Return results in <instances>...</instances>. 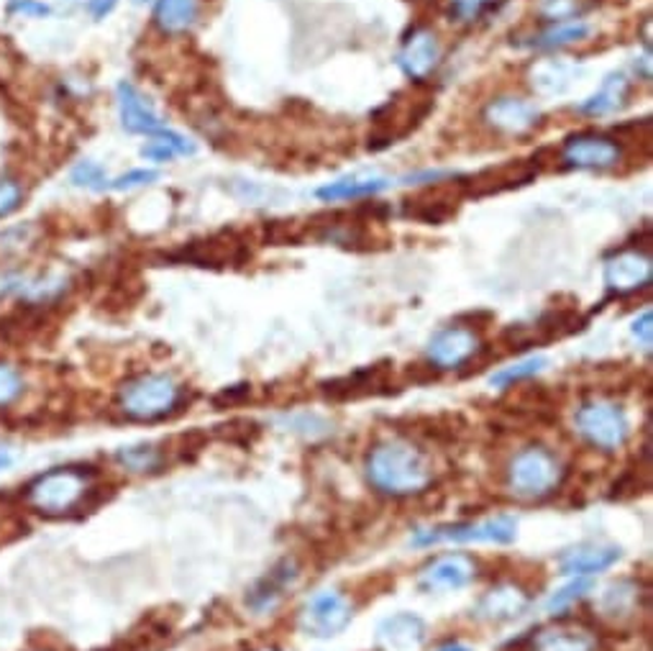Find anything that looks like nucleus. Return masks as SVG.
Instances as JSON below:
<instances>
[{"mask_svg": "<svg viewBox=\"0 0 653 651\" xmlns=\"http://www.w3.org/2000/svg\"><path fill=\"white\" fill-rule=\"evenodd\" d=\"M602 278L609 295H633L651 285L653 259L641 249H620L605 259Z\"/></svg>", "mask_w": 653, "mask_h": 651, "instance_id": "nucleus-9", "label": "nucleus"}, {"mask_svg": "<svg viewBox=\"0 0 653 651\" xmlns=\"http://www.w3.org/2000/svg\"><path fill=\"white\" fill-rule=\"evenodd\" d=\"M518 533V520L510 516H497L488 520H464V524L423 528L412 537L416 546H431L454 541V544H510Z\"/></svg>", "mask_w": 653, "mask_h": 651, "instance_id": "nucleus-6", "label": "nucleus"}, {"mask_svg": "<svg viewBox=\"0 0 653 651\" xmlns=\"http://www.w3.org/2000/svg\"><path fill=\"white\" fill-rule=\"evenodd\" d=\"M477 564L467 554H444L428 562L418 575L420 590L426 592H452L461 590L475 580Z\"/></svg>", "mask_w": 653, "mask_h": 651, "instance_id": "nucleus-15", "label": "nucleus"}, {"mask_svg": "<svg viewBox=\"0 0 653 651\" xmlns=\"http://www.w3.org/2000/svg\"><path fill=\"white\" fill-rule=\"evenodd\" d=\"M93 490V472L79 467H57L26 484L24 501L41 516L60 518L77 511Z\"/></svg>", "mask_w": 653, "mask_h": 651, "instance_id": "nucleus-2", "label": "nucleus"}, {"mask_svg": "<svg viewBox=\"0 0 653 651\" xmlns=\"http://www.w3.org/2000/svg\"><path fill=\"white\" fill-rule=\"evenodd\" d=\"M352 618L354 605L344 592L321 590L300 607L297 624H300L303 634L313 636V639H333L352 624Z\"/></svg>", "mask_w": 653, "mask_h": 651, "instance_id": "nucleus-7", "label": "nucleus"}, {"mask_svg": "<svg viewBox=\"0 0 653 651\" xmlns=\"http://www.w3.org/2000/svg\"><path fill=\"white\" fill-rule=\"evenodd\" d=\"M13 465V452L5 444H0V472H5Z\"/></svg>", "mask_w": 653, "mask_h": 651, "instance_id": "nucleus-43", "label": "nucleus"}, {"mask_svg": "<svg viewBox=\"0 0 653 651\" xmlns=\"http://www.w3.org/2000/svg\"><path fill=\"white\" fill-rule=\"evenodd\" d=\"M582 329V318L577 316V310H549L535 318L533 323H518L503 334V342L510 349H531V346L549 344L554 339H562L566 334H575Z\"/></svg>", "mask_w": 653, "mask_h": 651, "instance_id": "nucleus-8", "label": "nucleus"}, {"mask_svg": "<svg viewBox=\"0 0 653 651\" xmlns=\"http://www.w3.org/2000/svg\"><path fill=\"white\" fill-rule=\"evenodd\" d=\"M620 159V144L602 134H575L562 147V162L575 170H609Z\"/></svg>", "mask_w": 653, "mask_h": 651, "instance_id": "nucleus-11", "label": "nucleus"}, {"mask_svg": "<svg viewBox=\"0 0 653 651\" xmlns=\"http://www.w3.org/2000/svg\"><path fill=\"white\" fill-rule=\"evenodd\" d=\"M367 480L377 493L390 498L420 495L435 480L433 462L412 441L390 439L377 444L367 457Z\"/></svg>", "mask_w": 653, "mask_h": 651, "instance_id": "nucleus-1", "label": "nucleus"}, {"mask_svg": "<svg viewBox=\"0 0 653 651\" xmlns=\"http://www.w3.org/2000/svg\"><path fill=\"white\" fill-rule=\"evenodd\" d=\"M456 195H444V191L420 193L418 198L405 200L403 216L405 219H416L423 223H444L456 213Z\"/></svg>", "mask_w": 653, "mask_h": 651, "instance_id": "nucleus-25", "label": "nucleus"}, {"mask_svg": "<svg viewBox=\"0 0 653 651\" xmlns=\"http://www.w3.org/2000/svg\"><path fill=\"white\" fill-rule=\"evenodd\" d=\"M528 651H597V636L582 626H549L531 639Z\"/></svg>", "mask_w": 653, "mask_h": 651, "instance_id": "nucleus-21", "label": "nucleus"}, {"mask_svg": "<svg viewBox=\"0 0 653 651\" xmlns=\"http://www.w3.org/2000/svg\"><path fill=\"white\" fill-rule=\"evenodd\" d=\"M590 24H582V21H575V24H558L549 32H543L539 36H533V41H526V47H539V49H562L569 45H577L590 36Z\"/></svg>", "mask_w": 653, "mask_h": 651, "instance_id": "nucleus-31", "label": "nucleus"}, {"mask_svg": "<svg viewBox=\"0 0 653 651\" xmlns=\"http://www.w3.org/2000/svg\"><path fill=\"white\" fill-rule=\"evenodd\" d=\"M195 151H198V147H195L187 136L164 128V132L151 136L149 144H144L141 155L147 157L149 162L164 164V162H172V159H177V157H190V155H195Z\"/></svg>", "mask_w": 653, "mask_h": 651, "instance_id": "nucleus-27", "label": "nucleus"}, {"mask_svg": "<svg viewBox=\"0 0 653 651\" xmlns=\"http://www.w3.org/2000/svg\"><path fill=\"white\" fill-rule=\"evenodd\" d=\"M115 106H119V119L121 126L128 134H141V136H155L164 132V121L159 119L157 108L151 106V100L144 93L123 79L115 85Z\"/></svg>", "mask_w": 653, "mask_h": 651, "instance_id": "nucleus-14", "label": "nucleus"}, {"mask_svg": "<svg viewBox=\"0 0 653 651\" xmlns=\"http://www.w3.org/2000/svg\"><path fill=\"white\" fill-rule=\"evenodd\" d=\"M535 175H539V170H533L531 164H526V162L503 164V168L484 170V172H479V175L471 177L467 183V195L484 198V195L513 191V187L528 185Z\"/></svg>", "mask_w": 653, "mask_h": 651, "instance_id": "nucleus-20", "label": "nucleus"}, {"mask_svg": "<svg viewBox=\"0 0 653 651\" xmlns=\"http://www.w3.org/2000/svg\"><path fill=\"white\" fill-rule=\"evenodd\" d=\"M571 88V67L566 62H541L533 67V90L541 96H562Z\"/></svg>", "mask_w": 653, "mask_h": 651, "instance_id": "nucleus-29", "label": "nucleus"}, {"mask_svg": "<svg viewBox=\"0 0 653 651\" xmlns=\"http://www.w3.org/2000/svg\"><path fill=\"white\" fill-rule=\"evenodd\" d=\"M482 121L492 128V132H500L507 136H520V134H528L531 128L539 126L541 111H539V106L531 103V100L503 96V98L490 100V103L484 106Z\"/></svg>", "mask_w": 653, "mask_h": 651, "instance_id": "nucleus-12", "label": "nucleus"}, {"mask_svg": "<svg viewBox=\"0 0 653 651\" xmlns=\"http://www.w3.org/2000/svg\"><path fill=\"white\" fill-rule=\"evenodd\" d=\"M441 62V41L431 28H412L408 39L403 41L401 52H397V67L403 70L405 77L412 83H423L435 72Z\"/></svg>", "mask_w": 653, "mask_h": 651, "instance_id": "nucleus-13", "label": "nucleus"}, {"mask_svg": "<svg viewBox=\"0 0 653 651\" xmlns=\"http://www.w3.org/2000/svg\"><path fill=\"white\" fill-rule=\"evenodd\" d=\"M261 651H285V649H261Z\"/></svg>", "mask_w": 653, "mask_h": 651, "instance_id": "nucleus-45", "label": "nucleus"}, {"mask_svg": "<svg viewBox=\"0 0 653 651\" xmlns=\"http://www.w3.org/2000/svg\"><path fill=\"white\" fill-rule=\"evenodd\" d=\"M382 385H384V370H382V367H369V370L354 372L344 380L329 382V385H325V395L344 401V397L369 395V393H374V388H382Z\"/></svg>", "mask_w": 653, "mask_h": 651, "instance_id": "nucleus-28", "label": "nucleus"}, {"mask_svg": "<svg viewBox=\"0 0 653 651\" xmlns=\"http://www.w3.org/2000/svg\"><path fill=\"white\" fill-rule=\"evenodd\" d=\"M295 580H297V564L293 560H282L278 567L264 577V580L257 582V588L249 592L246 603H249L251 611L257 613L272 611V607L282 600V595H285V590L293 588Z\"/></svg>", "mask_w": 653, "mask_h": 651, "instance_id": "nucleus-22", "label": "nucleus"}, {"mask_svg": "<svg viewBox=\"0 0 653 651\" xmlns=\"http://www.w3.org/2000/svg\"><path fill=\"white\" fill-rule=\"evenodd\" d=\"M564 480V465L546 446H526L510 459L505 484L515 501L533 503L554 495Z\"/></svg>", "mask_w": 653, "mask_h": 651, "instance_id": "nucleus-4", "label": "nucleus"}, {"mask_svg": "<svg viewBox=\"0 0 653 651\" xmlns=\"http://www.w3.org/2000/svg\"><path fill=\"white\" fill-rule=\"evenodd\" d=\"M200 19V0H157L155 24L164 36L187 34Z\"/></svg>", "mask_w": 653, "mask_h": 651, "instance_id": "nucleus-24", "label": "nucleus"}, {"mask_svg": "<svg viewBox=\"0 0 653 651\" xmlns=\"http://www.w3.org/2000/svg\"><path fill=\"white\" fill-rule=\"evenodd\" d=\"M479 346H482V342H479V334L475 329H467V326H446V329L435 331L431 336V342L426 346V357L428 365L441 372L459 370V367H464L475 357Z\"/></svg>", "mask_w": 653, "mask_h": 651, "instance_id": "nucleus-10", "label": "nucleus"}, {"mask_svg": "<svg viewBox=\"0 0 653 651\" xmlns=\"http://www.w3.org/2000/svg\"><path fill=\"white\" fill-rule=\"evenodd\" d=\"M590 590H592L590 577H575V580H571L569 585H564L562 590L554 592V595L549 598L546 611H549V613H558V611H564V607H569L571 603H577V600L582 598L584 592H590Z\"/></svg>", "mask_w": 653, "mask_h": 651, "instance_id": "nucleus-36", "label": "nucleus"}, {"mask_svg": "<svg viewBox=\"0 0 653 651\" xmlns=\"http://www.w3.org/2000/svg\"><path fill=\"white\" fill-rule=\"evenodd\" d=\"M9 13L16 19H47L52 9L41 0H11Z\"/></svg>", "mask_w": 653, "mask_h": 651, "instance_id": "nucleus-39", "label": "nucleus"}, {"mask_svg": "<svg viewBox=\"0 0 653 651\" xmlns=\"http://www.w3.org/2000/svg\"><path fill=\"white\" fill-rule=\"evenodd\" d=\"M183 403V385L164 372H149L123 382L119 390V410L131 421L151 423L172 416Z\"/></svg>", "mask_w": 653, "mask_h": 651, "instance_id": "nucleus-3", "label": "nucleus"}, {"mask_svg": "<svg viewBox=\"0 0 653 651\" xmlns=\"http://www.w3.org/2000/svg\"><path fill=\"white\" fill-rule=\"evenodd\" d=\"M490 3L492 0H454L452 13L459 21H471V19H477L484 9H488Z\"/></svg>", "mask_w": 653, "mask_h": 651, "instance_id": "nucleus-41", "label": "nucleus"}, {"mask_svg": "<svg viewBox=\"0 0 653 651\" xmlns=\"http://www.w3.org/2000/svg\"><path fill=\"white\" fill-rule=\"evenodd\" d=\"M575 429L587 444L600 452H618L630 437L626 410L613 401H590L579 405Z\"/></svg>", "mask_w": 653, "mask_h": 651, "instance_id": "nucleus-5", "label": "nucleus"}, {"mask_svg": "<svg viewBox=\"0 0 653 651\" xmlns=\"http://www.w3.org/2000/svg\"><path fill=\"white\" fill-rule=\"evenodd\" d=\"M531 605V595L515 582H503L484 592L475 605V618L482 624H507V621L520 618Z\"/></svg>", "mask_w": 653, "mask_h": 651, "instance_id": "nucleus-16", "label": "nucleus"}, {"mask_svg": "<svg viewBox=\"0 0 653 651\" xmlns=\"http://www.w3.org/2000/svg\"><path fill=\"white\" fill-rule=\"evenodd\" d=\"M157 177H159L157 170H131L128 175H121V177L111 180V183H108V191H115V193L136 191V187L151 185Z\"/></svg>", "mask_w": 653, "mask_h": 651, "instance_id": "nucleus-38", "label": "nucleus"}, {"mask_svg": "<svg viewBox=\"0 0 653 651\" xmlns=\"http://www.w3.org/2000/svg\"><path fill=\"white\" fill-rule=\"evenodd\" d=\"M630 96V79L626 72H613L602 79L600 90L577 106L579 113L584 115H609L620 111Z\"/></svg>", "mask_w": 653, "mask_h": 651, "instance_id": "nucleus-23", "label": "nucleus"}, {"mask_svg": "<svg viewBox=\"0 0 653 651\" xmlns=\"http://www.w3.org/2000/svg\"><path fill=\"white\" fill-rule=\"evenodd\" d=\"M115 5H119V0H87L85 11L96 21H103L106 16H111Z\"/></svg>", "mask_w": 653, "mask_h": 651, "instance_id": "nucleus-42", "label": "nucleus"}, {"mask_svg": "<svg viewBox=\"0 0 653 651\" xmlns=\"http://www.w3.org/2000/svg\"><path fill=\"white\" fill-rule=\"evenodd\" d=\"M70 180H72V185L85 187V191H106L108 183H111L106 175V170L100 168L98 162H93V159H83V162H77L70 172Z\"/></svg>", "mask_w": 653, "mask_h": 651, "instance_id": "nucleus-33", "label": "nucleus"}, {"mask_svg": "<svg viewBox=\"0 0 653 651\" xmlns=\"http://www.w3.org/2000/svg\"><path fill=\"white\" fill-rule=\"evenodd\" d=\"M630 334L636 336V342L641 344L643 349H651V344H653V314L649 308H645L643 314L636 318L633 326H630Z\"/></svg>", "mask_w": 653, "mask_h": 651, "instance_id": "nucleus-40", "label": "nucleus"}, {"mask_svg": "<svg viewBox=\"0 0 653 651\" xmlns=\"http://www.w3.org/2000/svg\"><path fill=\"white\" fill-rule=\"evenodd\" d=\"M549 367V357H528L515 361V365L500 367V370L490 378V385L495 388H513L522 380H531L535 374H541Z\"/></svg>", "mask_w": 653, "mask_h": 651, "instance_id": "nucleus-32", "label": "nucleus"}, {"mask_svg": "<svg viewBox=\"0 0 653 651\" xmlns=\"http://www.w3.org/2000/svg\"><path fill=\"white\" fill-rule=\"evenodd\" d=\"M620 560L618 546L582 544L558 556V573L566 577H592L613 567Z\"/></svg>", "mask_w": 653, "mask_h": 651, "instance_id": "nucleus-19", "label": "nucleus"}, {"mask_svg": "<svg viewBox=\"0 0 653 651\" xmlns=\"http://www.w3.org/2000/svg\"><path fill=\"white\" fill-rule=\"evenodd\" d=\"M594 0H543L541 3V16L549 21H569L582 16L587 9H592Z\"/></svg>", "mask_w": 653, "mask_h": 651, "instance_id": "nucleus-35", "label": "nucleus"}, {"mask_svg": "<svg viewBox=\"0 0 653 651\" xmlns=\"http://www.w3.org/2000/svg\"><path fill=\"white\" fill-rule=\"evenodd\" d=\"M426 624L412 613H395L377 626L380 651H420L426 643Z\"/></svg>", "mask_w": 653, "mask_h": 651, "instance_id": "nucleus-18", "label": "nucleus"}, {"mask_svg": "<svg viewBox=\"0 0 653 651\" xmlns=\"http://www.w3.org/2000/svg\"><path fill=\"white\" fill-rule=\"evenodd\" d=\"M435 651H471L467 643H459V641H454V643H444V647H439Z\"/></svg>", "mask_w": 653, "mask_h": 651, "instance_id": "nucleus-44", "label": "nucleus"}, {"mask_svg": "<svg viewBox=\"0 0 653 651\" xmlns=\"http://www.w3.org/2000/svg\"><path fill=\"white\" fill-rule=\"evenodd\" d=\"M24 198H26V191L16 177L0 175V221L16 213L19 208L24 206Z\"/></svg>", "mask_w": 653, "mask_h": 651, "instance_id": "nucleus-37", "label": "nucleus"}, {"mask_svg": "<svg viewBox=\"0 0 653 651\" xmlns=\"http://www.w3.org/2000/svg\"><path fill=\"white\" fill-rule=\"evenodd\" d=\"M641 585L636 580H618L600 592V598L594 600V611H597V618L605 621V624L623 626L630 624L641 613Z\"/></svg>", "mask_w": 653, "mask_h": 651, "instance_id": "nucleus-17", "label": "nucleus"}, {"mask_svg": "<svg viewBox=\"0 0 653 651\" xmlns=\"http://www.w3.org/2000/svg\"><path fill=\"white\" fill-rule=\"evenodd\" d=\"M24 374L11 361H0V408H9L24 395Z\"/></svg>", "mask_w": 653, "mask_h": 651, "instance_id": "nucleus-34", "label": "nucleus"}, {"mask_svg": "<svg viewBox=\"0 0 653 651\" xmlns=\"http://www.w3.org/2000/svg\"><path fill=\"white\" fill-rule=\"evenodd\" d=\"M115 459H119L121 467H126L128 472H136V475L157 472V469L164 465V454L159 452L155 444L123 446V450L115 452Z\"/></svg>", "mask_w": 653, "mask_h": 651, "instance_id": "nucleus-30", "label": "nucleus"}, {"mask_svg": "<svg viewBox=\"0 0 653 651\" xmlns=\"http://www.w3.org/2000/svg\"><path fill=\"white\" fill-rule=\"evenodd\" d=\"M392 183L387 177H344L336 183H329L318 187L316 195L323 202H338V200H359L372 198V195L387 191Z\"/></svg>", "mask_w": 653, "mask_h": 651, "instance_id": "nucleus-26", "label": "nucleus"}]
</instances>
